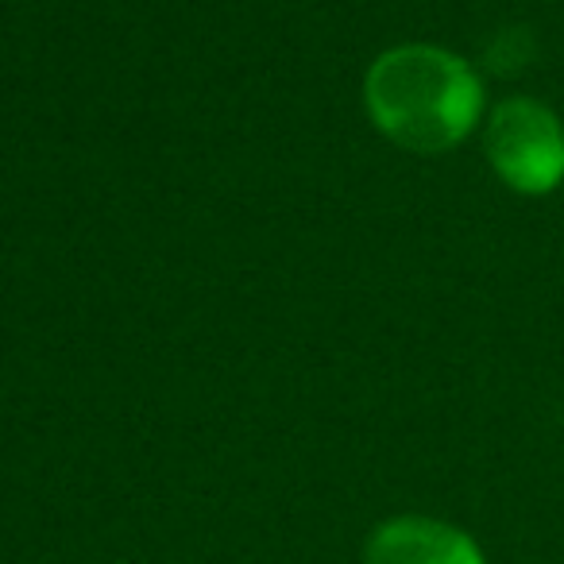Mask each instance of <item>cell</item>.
<instances>
[{
    "mask_svg": "<svg viewBox=\"0 0 564 564\" xmlns=\"http://www.w3.org/2000/svg\"><path fill=\"white\" fill-rule=\"evenodd\" d=\"M364 101L387 140L417 155H441L479 124L484 82L453 51L406 43L371 63Z\"/></svg>",
    "mask_w": 564,
    "mask_h": 564,
    "instance_id": "6da1fadb",
    "label": "cell"
},
{
    "mask_svg": "<svg viewBox=\"0 0 564 564\" xmlns=\"http://www.w3.org/2000/svg\"><path fill=\"white\" fill-rule=\"evenodd\" d=\"M487 163L518 194H553L564 182V124L549 105L510 97L487 120Z\"/></svg>",
    "mask_w": 564,
    "mask_h": 564,
    "instance_id": "7a4b0ae2",
    "label": "cell"
},
{
    "mask_svg": "<svg viewBox=\"0 0 564 564\" xmlns=\"http://www.w3.org/2000/svg\"><path fill=\"white\" fill-rule=\"evenodd\" d=\"M364 564H487L464 530L437 518L402 514L368 538Z\"/></svg>",
    "mask_w": 564,
    "mask_h": 564,
    "instance_id": "3957f363",
    "label": "cell"
}]
</instances>
